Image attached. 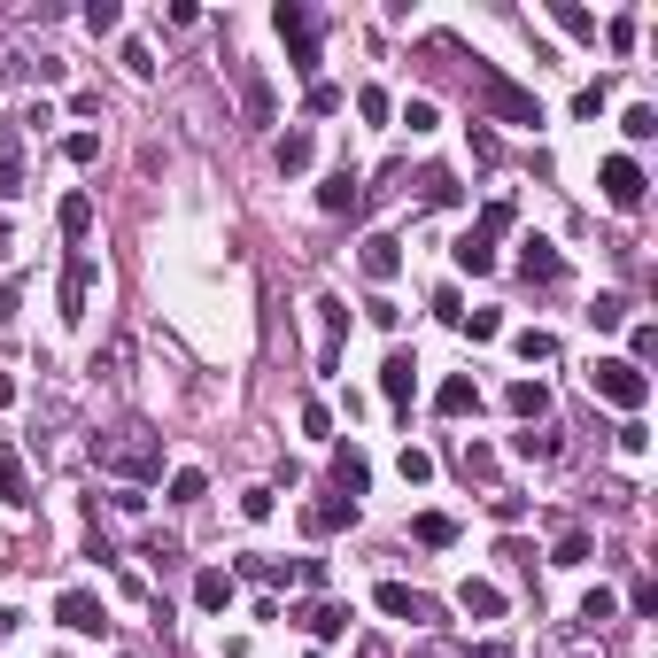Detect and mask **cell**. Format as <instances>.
<instances>
[{
  "label": "cell",
  "instance_id": "6da1fadb",
  "mask_svg": "<svg viewBox=\"0 0 658 658\" xmlns=\"http://www.w3.org/2000/svg\"><path fill=\"white\" fill-rule=\"evenodd\" d=\"M93 465L117 480H163V434H148V426H109V434H93Z\"/></svg>",
  "mask_w": 658,
  "mask_h": 658
},
{
  "label": "cell",
  "instance_id": "7a4b0ae2",
  "mask_svg": "<svg viewBox=\"0 0 658 658\" xmlns=\"http://www.w3.org/2000/svg\"><path fill=\"white\" fill-rule=\"evenodd\" d=\"M465 78H473V93H480V109H488V117L496 124H542V101L527 86H511L504 70H496V62H465Z\"/></svg>",
  "mask_w": 658,
  "mask_h": 658
},
{
  "label": "cell",
  "instance_id": "3957f363",
  "mask_svg": "<svg viewBox=\"0 0 658 658\" xmlns=\"http://www.w3.org/2000/svg\"><path fill=\"white\" fill-rule=\"evenodd\" d=\"M271 24H279V39H287L295 78H310V86H318V62H326V47H318V16H310L302 0H279V8H271Z\"/></svg>",
  "mask_w": 658,
  "mask_h": 658
},
{
  "label": "cell",
  "instance_id": "277c9868",
  "mask_svg": "<svg viewBox=\"0 0 658 658\" xmlns=\"http://www.w3.org/2000/svg\"><path fill=\"white\" fill-rule=\"evenodd\" d=\"M589 388H597L612 411H643V403H651V380H643L628 357H597L589 364Z\"/></svg>",
  "mask_w": 658,
  "mask_h": 658
},
{
  "label": "cell",
  "instance_id": "5b68a950",
  "mask_svg": "<svg viewBox=\"0 0 658 658\" xmlns=\"http://www.w3.org/2000/svg\"><path fill=\"white\" fill-rule=\"evenodd\" d=\"M93 279H101V264H93L86 248L62 264V287H55V302H62V326H78L86 318V302H93Z\"/></svg>",
  "mask_w": 658,
  "mask_h": 658
},
{
  "label": "cell",
  "instance_id": "8992f818",
  "mask_svg": "<svg viewBox=\"0 0 658 658\" xmlns=\"http://www.w3.org/2000/svg\"><path fill=\"white\" fill-rule=\"evenodd\" d=\"M55 620L70 635H109V612H101V597H93V589H62L55 597Z\"/></svg>",
  "mask_w": 658,
  "mask_h": 658
},
{
  "label": "cell",
  "instance_id": "52a82bcc",
  "mask_svg": "<svg viewBox=\"0 0 658 658\" xmlns=\"http://www.w3.org/2000/svg\"><path fill=\"white\" fill-rule=\"evenodd\" d=\"M597 179H604V202H612V210H643V163H635V155H612Z\"/></svg>",
  "mask_w": 658,
  "mask_h": 658
},
{
  "label": "cell",
  "instance_id": "ba28073f",
  "mask_svg": "<svg viewBox=\"0 0 658 658\" xmlns=\"http://www.w3.org/2000/svg\"><path fill=\"white\" fill-rule=\"evenodd\" d=\"M233 78H240V117H248L256 132H264V124L279 117V101H271V78L256 70V62H233Z\"/></svg>",
  "mask_w": 658,
  "mask_h": 658
},
{
  "label": "cell",
  "instance_id": "9c48e42d",
  "mask_svg": "<svg viewBox=\"0 0 658 658\" xmlns=\"http://www.w3.org/2000/svg\"><path fill=\"white\" fill-rule=\"evenodd\" d=\"M318 372H341V333H349V302L341 295H318Z\"/></svg>",
  "mask_w": 658,
  "mask_h": 658
},
{
  "label": "cell",
  "instance_id": "30bf717a",
  "mask_svg": "<svg viewBox=\"0 0 658 658\" xmlns=\"http://www.w3.org/2000/svg\"><path fill=\"white\" fill-rule=\"evenodd\" d=\"M349 519H357V504L333 488V496H318V504H302V535H341Z\"/></svg>",
  "mask_w": 658,
  "mask_h": 658
},
{
  "label": "cell",
  "instance_id": "8fae6325",
  "mask_svg": "<svg viewBox=\"0 0 658 658\" xmlns=\"http://www.w3.org/2000/svg\"><path fill=\"white\" fill-rule=\"evenodd\" d=\"M357 264H364V279H372V287H388L395 271H403V240H395V233H372Z\"/></svg>",
  "mask_w": 658,
  "mask_h": 658
},
{
  "label": "cell",
  "instance_id": "7c38bea8",
  "mask_svg": "<svg viewBox=\"0 0 658 658\" xmlns=\"http://www.w3.org/2000/svg\"><path fill=\"white\" fill-rule=\"evenodd\" d=\"M372 604H380L388 620H434V604H426L419 589H403V581H380V589H372Z\"/></svg>",
  "mask_w": 658,
  "mask_h": 658
},
{
  "label": "cell",
  "instance_id": "4fadbf2b",
  "mask_svg": "<svg viewBox=\"0 0 658 658\" xmlns=\"http://www.w3.org/2000/svg\"><path fill=\"white\" fill-rule=\"evenodd\" d=\"M504 403H511V419H527V426H542V419H550V388H542V380H511V388H504Z\"/></svg>",
  "mask_w": 658,
  "mask_h": 658
},
{
  "label": "cell",
  "instance_id": "5bb4252c",
  "mask_svg": "<svg viewBox=\"0 0 658 658\" xmlns=\"http://www.w3.org/2000/svg\"><path fill=\"white\" fill-rule=\"evenodd\" d=\"M333 488L357 504L364 488H372V465H364V449H333Z\"/></svg>",
  "mask_w": 658,
  "mask_h": 658
},
{
  "label": "cell",
  "instance_id": "9a60e30c",
  "mask_svg": "<svg viewBox=\"0 0 658 658\" xmlns=\"http://www.w3.org/2000/svg\"><path fill=\"white\" fill-rule=\"evenodd\" d=\"M295 620L310 628V643H341V635H349V612H341V604H302Z\"/></svg>",
  "mask_w": 658,
  "mask_h": 658
},
{
  "label": "cell",
  "instance_id": "2e32d148",
  "mask_svg": "<svg viewBox=\"0 0 658 658\" xmlns=\"http://www.w3.org/2000/svg\"><path fill=\"white\" fill-rule=\"evenodd\" d=\"M0 504H8V511H31V473H24V457H16V449H0Z\"/></svg>",
  "mask_w": 658,
  "mask_h": 658
},
{
  "label": "cell",
  "instance_id": "e0dca14e",
  "mask_svg": "<svg viewBox=\"0 0 658 658\" xmlns=\"http://www.w3.org/2000/svg\"><path fill=\"white\" fill-rule=\"evenodd\" d=\"M511 449H519V457H542V465H550V457H566V434L542 419V426H519V434H511Z\"/></svg>",
  "mask_w": 658,
  "mask_h": 658
},
{
  "label": "cell",
  "instance_id": "ac0fdd59",
  "mask_svg": "<svg viewBox=\"0 0 658 658\" xmlns=\"http://www.w3.org/2000/svg\"><path fill=\"white\" fill-rule=\"evenodd\" d=\"M411 388H419V364H411V357H403V349H395V357L380 364V395H388L395 411H403V403H411Z\"/></svg>",
  "mask_w": 658,
  "mask_h": 658
},
{
  "label": "cell",
  "instance_id": "d6986e66",
  "mask_svg": "<svg viewBox=\"0 0 658 658\" xmlns=\"http://www.w3.org/2000/svg\"><path fill=\"white\" fill-rule=\"evenodd\" d=\"M519 271H527V279H542V287H558V279H566V256H558L550 240H527V256H519Z\"/></svg>",
  "mask_w": 658,
  "mask_h": 658
},
{
  "label": "cell",
  "instance_id": "ffe728a7",
  "mask_svg": "<svg viewBox=\"0 0 658 658\" xmlns=\"http://www.w3.org/2000/svg\"><path fill=\"white\" fill-rule=\"evenodd\" d=\"M16 194H24V140L0 132V202H16Z\"/></svg>",
  "mask_w": 658,
  "mask_h": 658
},
{
  "label": "cell",
  "instance_id": "44dd1931",
  "mask_svg": "<svg viewBox=\"0 0 658 658\" xmlns=\"http://www.w3.org/2000/svg\"><path fill=\"white\" fill-rule=\"evenodd\" d=\"M457 612H473V620H496V612H504V589H496V581H465V589H457Z\"/></svg>",
  "mask_w": 658,
  "mask_h": 658
},
{
  "label": "cell",
  "instance_id": "7402d4cb",
  "mask_svg": "<svg viewBox=\"0 0 658 658\" xmlns=\"http://www.w3.org/2000/svg\"><path fill=\"white\" fill-rule=\"evenodd\" d=\"M434 411H442V419H465V411H480V388L465 380V372H457V380H442V395H434Z\"/></svg>",
  "mask_w": 658,
  "mask_h": 658
},
{
  "label": "cell",
  "instance_id": "603a6c76",
  "mask_svg": "<svg viewBox=\"0 0 658 658\" xmlns=\"http://www.w3.org/2000/svg\"><path fill=\"white\" fill-rule=\"evenodd\" d=\"M194 604H202V612H225V604H233V573L202 566V573H194Z\"/></svg>",
  "mask_w": 658,
  "mask_h": 658
},
{
  "label": "cell",
  "instance_id": "cb8c5ba5",
  "mask_svg": "<svg viewBox=\"0 0 658 658\" xmlns=\"http://www.w3.org/2000/svg\"><path fill=\"white\" fill-rule=\"evenodd\" d=\"M55 225H62V240H86L93 233V194H62Z\"/></svg>",
  "mask_w": 658,
  "mask_h": 658
},
{
  "label": "cell",
  "instance_id": "d4e9b609",
  "mask_svg": "<svg viewBox=\"0 0 658 658\" xmlns=\"http://www.w3.org/2000/svg\"><path fill=\"white\" fill-rule=\"evenodd\" d=\"M411 542H426V550H449V542H457V519H449V511H419V519H411Z\"/></svg>",
  "mask_w": 658,
  "mask_h": 658
},
{
  "label": "cell",
  "instance_id": "484cf974",
  "mask_svg": "<svg viewBox=\"0 0 658 658\" xmlns=\"http://www.w3.org/2000/svg\"><path fill=\"white\" fill-rule=\"evenodd\" d=\"M550 16H558V31H566V39H589V47H597V16H589L581 0H550Z\"/></svg>",
  "mask_w": 658,
  "mask_h": 658
},
{
  "label": "cell",
  "instance_id": "4316f807",
  "mask_svg": "<svg viewBox=\"0 0 658 658\" xmlns=\"http://www.w3.org/2000/svg\"><path fill=\"white\" fill-rule=\"evenodd\" d=\"M357 202H364V194H357V171H333V179L318 186V210H333V217L357 210Z\"/></svg>",
  "mask_w": 658,
  "mask_h": 658
},
{
  "label": "cell",
  "instance_id": "83f0119b",
  "mask_svg": "<svg viewBox=\"0 0 658 658\" xmlns=\"http://www.w3.org/2000/svg\"><path fill=\"white\" fill-rule=\"evenodd\" d=\"M310 155H318V140H310V132H279L271 163H279V171H310Z\"/></svg>",
  "mask_w": 658,
  "mask_h": 658
},
{
  "label": "cell",
  "instance_id": "f1b7e54d",
  "mask_svg": "<svg viewBox=\"0 0 658 658\" xmlns=\"http://www.w3.org/2000/svg\"><path fill=\"white\" fill-rule=\"evenodd\" d=\"M589 558H597L589 527H566V535H558V550H550V566H589Z\"/></svg>",
  "mask_w": 658,
  "mask_h": 658
},
{
  "label": "cell",
  "instance_id": "f546056e",
  "mask_svg": "<svg viewBox=\"0 0 658 658\" xmlns=\"http://www.w3.org/2000/svg\"><path fill=\"white\" fill-rule=\"evenodd\" d=\"M511 349H519V364H558V333L527 326V333H519V341H511Z\"/></svg>",
  "mask_w": 658,
  "mask_h": 658
},
{
  "label": "cell",
  "instance_id": "4dcf8cb0",
  "mask_svg": "<svg viewBox=\"0 0 658 658\" xmlns=\"http://www.w3.org/2000/svg\"><path fill=\"white\" fill-rule=\"evenodd\" d=\"M457 271H473V279H480V271H496V240L465 233V240H457Z\"/></svg>",
  "mask_w": 658,
  "mask_h": 658
},
{
  "label": "cell",
  "instance_id": "1f68e13d",
  "mask_svg": "<svg viewBox=\"0 0 658 658\" xmlns=\"http://www.w3.org/2000/svg\"><path fill=\"white\" fill-rule=\"evenodd\" d=\"M202 496H210V473H202V465H179V473H171V504H202Z\"/></svg>",
  "mask_w": 658,
  "mask_h": 658
},
{
  "label": "cell",
  "instance_id": "d6a6232c",
  "mask_svg": "<svg viewBox=\"0 0 658 658\" xmlns=\"http://www.w3.org/2000/svg\"><path fill=\"white\" fill-rule=\"evenodd\" d=\"M511 225H519V210H511L504 194H496V202H480V225H473V233H480V240H496V233H511Z\"/></svg>",
  "mask_w": 658,
  "mask_h": 658
},
{
  "label": "cell",
  "instance_id": "836d02e7",
  "mask_svg": "<svg viewBox=\"0 0 658 658\" xmlns=\"http://www.w3.org/2000/svg\"><path fill=\"white\" fill-rule=\"evenodd\" d=\"M341 101H349V93L333 86V78H318V86L302 93V109H310V117H341Z\"/></svg>",
  "mask_w": 658,
  "mask_h": 658
},
{
  "label": "cell",
  "instance_id": "e575fe53",
  "mask_svg": "<svg viewBox=\"0 0 658 658\" xmlns=\"http://www.w3.org/2000/svg\"><path fill=\"white\" fill-rule=\"evenodd\" d=\"M426 202H434V210H457V202H465V186L449 179V171H426Z\"/></svg>",
  "mask_w": 658,
  "mask_h": 658
},
{
  "label": "cell",
  "instance_id": "d590c367",
  "mask_svg": "<svg viewBox=\"0 0 658 658\" xmlns=\"http://www.w3.org/2000/svg\"><path fill=\"white\" fill-rule=\"evenodd\" d=\"M612 612H620V597H612V589H589V597H581V628H604Z\"/></svg>",
  "mask_w": 658,
  "mask_h": 658
},
{
  "label": "cell",
  "instance_id": "8d00e7d4",
  "mask_svg": "<svg viewBox=\"0 0 658 658\" xmlns=\"http://www.w3.org/2000/svg\"><path fill=\"white\" fill-rule=\"evenodd\" d=\"M589 326H597V333L628 326V295H597V310H589Z\"/></svg>",
  "mask_w": 658,
  "mask_h": 658
},
{
  "label": "cell",
  "instance_id": "74e56055",
  "mask_svg": "<svg viewBox=\"0 0 658 658\" xmlns=\"http://www.w3.org/2000/svg\"><path fill=\"white\" fill-rule=\"evenodd\" d=\"M457 473H465V480H488V473H496V449H488V442H465Z\"/></svg>",
  "mask_w": 658,
  "mask_h": 658
},
{
  "label": "cell",
  "instance_id": "f35d334b",
  "mask_svg": "<svg viewBox=\"0 0 658 658\" xmlns=\"http://www.w3.org/2000/svg\"><path fill=\"white\" fill-rule=\"evenodd\" d=\"M620 132H628V140H658V109H651V101H635L628 117H620Z\"/></svg>",
  "mask_w": 658,
  "mask_h": 658
},
{
  "label": "cell",
  "instance_id": "ab89813d",
  "mask_svg": "<svg viewBox=\"0 0 658 658\" xmlns=\"http://www.w3.org/2000/svg\"><path fill=\"white\" fill-rule=\"evenodd\" d=\"M357 117L388 124V117H395V101H388V93H380V86H357Z\"/></svg>",
  "mask_w": 658,
  "mask_h": 658
},
{
  "label": "cell",
  "instance_id": "60d3db41",
  "mask_svg": "<svg viewBox=\"0 0 658 658\" xmlns=\"http://www.w3.org/2000/svg\"><path fill=\"white\" fill-rule=\"evenodd\" d=\"M62 155H70V163H101V132H70Z\"/></svg>",
  "mask_w": 658,
  "mask_h": 658
},
{
  "label": "cell",
  "instance_id": "b9f144b4",
  "mask_svg": "<svg viewBox=\"0 0 658 658\" xmlns=\"http://www.w3.org/2000/svg\"><path fill=\"white\" fill-rule=\"evenodd\" d=\"M457 326L473 333V341H496V333H504V318H496V310H465V318H457Z\"/></svg>",
  "mask_w": 658,
  "mask_h": 658
},
{
  "label": "cell",
  "instance_id": "7bdbcfd3",
  "mask_svg": "<svg viewBox=\"0 0 658 658\" xmlns=\"http://www.w3.org/2000/svg\"><path fill=\"white\" fill-rule=\"evenodd\" d=\"M658 357V326H635V341H628V364H635V372H643V364H651Z\"/></svg>",
  "mask_w": 658,
  "mask_h": 658
},
{
  "label": "cell",
  "instance_id": "ee69618b",
  "mask_svg": "<svg viewBox=\"0 0 658 658\" xmlns=\"http://www.w3.org/2000/svg\"><path fill=\"white\" fill-rule=\"evenodd\" d=\"M86 24H93V31H117L124 8H117V0H86Z\"/></svg>",
  "mask_w": 658,
  "mask_h": 658
},
{
  "label": "cell",
  "instance_id": "f6af8a7d",
  "mask_svg": "<svg viewBox=\"0 0 658 658\" xmlns=\"http://www.w3.org/2000/svg\"><path fill=\"white\" fill-rule=\"evenodd\" d=\"M403 480H411V488H426V480H434V457H426V449H403Z\"/></svg>",
  "mask_w": 658,
  "mask_h": 658
},
{
  "label": "cell",
  "instance_id": "bcb514c9",
  "mask_svg": "<svg viewBox=\"0 0 658 658\" xmlns=\"http://www.w3.org/2000/svg\"><path fill=\"white\" fill-rule=\"evenodd\" d=\"M124 70H132V78H155V55L140 47V39H124Z\"/></svg>",
  "mask_w": 658,
  "mask_h": 658
},
{
  "label": "cell",
  "instance_id": "7dc6e473",
  "mask_svg": "<svg viewBox=\"0 0 658 658\" xmlns=\"http://www.w3.org/2000/svg\"><path fill=\"white\" fill-rule=\"evenodd\" d=\"M302 434H333V411H326V403H318V395L302 403Z\"/></svg>",
  "mask_w": 658,
  "mask_h": 658
},
{
  "label": "cell",
  "instance_id": "c3c4849f",
  "mask_svg": "<svg viewBox=\"0 0 658 658\" xmlns=\"http://www.w3.org/2000/svg\"><path fill=\"white\" fill-rule=\"evenodd\" d=\"M403 124H411V132H434V101H426V93H419V101H403Z\"/></svg>",
  "mask_w": 658,
  "mask_h": 658
},
{
  "label": "cell",
  "instance_id": "681fc988",
  "mask_svg": "<svg viewBox=\"0 0 658 658\" xmlns=\"http://www.w3.org/2000/svg\"><path fill=\"white\" fill-rule=\"evenodd\" d=\"M31 78H39V86H62V78H70V62H55V55H39V62H31Z\"/></svg>",
  "mask_w": 658,
  "mask_h": 658
},
{
  "label": "cell",
  "instance_id": "f907efd6",
  "mask_svg": "<svg viewBox=\"0 0 658 658\" xmlns=\"http://www.w3.org/2000/svg\"><path fill=\"white\" fill-rule=\"evenodd\" d=\"M604 39H612V55H628V47H635V16H620V24H604Z\"/></svg>",
  "mask_w": 658,
  "mask_h": 658
},
{
  "label": "cell",
  "instance_id": "816d5d0a",
  "mask_svg": "<svg viewBox=\"0 0 658 658\" xmlns=\"http://www.w3.org/2000/svg\"><path fill=\"white\" fill-rule=\"evenodd\" d=\"M240 519H271V488H248V496H240Z\"/></svg>",
  "mask_w": 658,
  "mask_h": 658
},
{
  "label": "cell",
  "instance_id": "f5cc1de1",
  "mask_svg": "<svg viewBox=\"0 0 658 658\" xmlns=\"http://www.w3.org/2000/svg\"><path fill=\"white\" fill-rule=\"evenodd\" d=\"M357 658H388V643H380V635H364V643H357Z\"/></svg>",
  "mask_w": 658,
  "mask_h": 658
},
{
  "label": "cell",
  "instance_id": "db71d44e",
  "mask_svg": "<svg viewBox=\"0 0 658 658\" xmlns=\"http://www.w3.org/2000/svg\"><path fill=\"white\" fill-rule=\"evenodd\" d=\"M8 403H16V380H8V372H0V411H8Z\"/></svg>",
  "mask_w": 658,
  "mask_h": 658
},
{
  "label": "cell",
  "instance_id": "11a10c76",
  "mask_svg": "<svg viewBox=\"0 0 658 658\" xmlns=\"http://www.w3.org/2000/svg\"><path fill=\"white\" fill-rule=\"evenodd\" d=\"M473 658H511V651H504V643H480V651H473Z\"/></svg>",
  "mask_w": 658,
  "mask_h": 658
}]
</instances>
